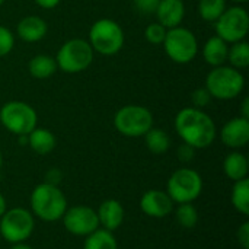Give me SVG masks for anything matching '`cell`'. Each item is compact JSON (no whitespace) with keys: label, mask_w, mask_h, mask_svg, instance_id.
Listing matches in <instances>:
<instances>
[{"label":"cell","mask_w":249,"mask_h":249,"mask_svg":"<svg viewBox=\"0 0 249 249\" xmlns=\"http://www.w3.org/2000/svg\"><path fill=\"white\" fill-rule=\"evenodd\" d=\"M191 101H193V105L194 108H198V109H203L206 108L210 101H212V95L209 93V90L206 88H198L193 92L191 95Z\"/></svg>","instance_id":"obj_30"},{"label":"cell","mask_w":249,"mask_h":249,"mask_svg":"<svg viewBox=\"0 0 249 249\" xmlns=\"http://www.w3.org/2000/svg\"><path fill=\"white\" fill-rule=\"evenodd\" d=\"M114 127L125 137H143L153 127V115L146 107L125 105L115 112Z\"/></svg>","instance_id":"obj_9"},{"label":"cell","mask_w":249,"mask_h":249,"mask_svg":"<svg viewBox=\"0 0 249 249\" xmlns=\"http://www.w3.org/2000/svg\"><path fill=\"white\" fill-rule=\"evenodd\" d=\"M47 31H48L47 22L42 18L35 16V15L25 16L23 19H20V22L18 23V28H16L18 36L25 42L41 41L47 35Z\"/></svg>","instance_id":"obj_17"},{"label":"cell","mask_w":249,"mask_h":249,"mask_svg":"<svg viewBox=\"0 0 249 249\" xmlns=\"http://www.w3.org/2000/svg\"><path fill=\"white\" fill-rule=\"evenodd\" d=\"M35 229V217L25 207L7 209L0 217V236L9 244L26 242Z\"/></svg>","instance_id":"obj_6"},{"label":"cell","mask_w":249,"mask_h":249,"mask_svg":"<svg viewBox=\"0 0 249 249\" xmlns=\"http://www.w3.org/2000/svg\"><path fill=\"white\" fill-rule=\"evenodd\" d=\"M216 35L228 44L244 41L249 31V15L242 6L226 9L214 22Z\"/></svg>","instance_id":"obj_11"},{"label":"cell","mask_w":249,"mask_h":249,"mask_svg":"<svg viewBox=\"0 0 249 249\" xmlns=\"http://www.w3.org/2000/svg\"><path fill=\"white\" fill-rule=\"evenodd\" d=\"M83 249H118V242L114 236V232L98 228L95 232L86 236Z\"/></svg>","instance_id":"obj_23"},{"label":"cell","mask_w":249,"mask_h":249,"mask_svg":"<svg viewBox=\"0 0 249 249\" xmlns=\"http://www.w3.org/2000/svg\"><path fill=\"white\" fill-rule=\"evenodd\" d=\"M231 203L233 209L242 216L249 214V179L235 181L231 193Z\"/></svg>","instance_id":"obj_22"},{"label":"cell","mask_w":249,"mask_h":249,"mask_svg":"<svg viewBox=\"0 0 249 249\" xmlns=\"http://www.w3.org/2000/svg\"><path fill=\"white\" fill-rule=\"evenodd\" d=\"M1 166H3V155H1V150H0V171H1Z\"/></svg>","instance_id":"obj_39"},{"label":"cell","mask_w":249,"mask_h":249,"mask_svg":"<svg viewBox=\"0 0 249 249\" xmlns=\"http://www.w3.org/2000/svg\"><path fill=\"white\" fill-rule=\"evenodd\" d=\"M226 10V0H200L198 15L207 22H216Z\"/></svg>","instance_id":"obj_27"},{"label":"cell","mask_w":249,"mask_h":249,"mask_svg":"<svg viewBox=\"0 0 249 249\" xmlns=\"http://www.w3.org/2000/svg\"><path fill=\"white\" fill-rule=\"evenodd\" d=\"M220 140L229 149H242L249 142V120L235 117L229 120L220 130Z\"/></svg>","instance_id":"obj_14"},{"label":"cell","mask_w":249,"mask_h":249,"mask_svg":"<svg viewBox=\"0 0 249 249\" xmlns=\"http://www.w3.org/2000/svg\"><path fill=\"white\" fill-rule=\"evenodd\" d=\"M36 123V111L23 101H10L0 108V124L15 136H28Z\"/></svg>","instance_id":"obj_7"},{"label":"cell","mask_w":249,"mask_h":249,"mask_svg":"<svg viewBox=\"0 0 249 249\" xmlns=\"http://www.w3.org/2000/svg\"><path fill=\"white\" fill-rule=\"evenodd\" d=\"M3 3H4V0H0V6H1Z\"/></svg>","instance_id":"obj_41"},{"label":"cell","mask_w":249,"mask_h":249,"mask_svg":"<svg viewBox=\"0 0 249 249\" xmlns=\"http://www.w3.org/2000/svg\"><path fill=\"white\" fill-rule=\"evenodd\" d=\"M158 22L166 29L181 25L185 16V6L182 0H160L155 12Z\"/></svg>","instance_id":"obj_16"},{"label":"cell","mask_w":249,"mask_h":249,"mask_svg":"<svg viewBox=\"0 0 249 249\" xmlns=\"http://www.w3.org/2000/svg\"><path fill=\"white\" fill-rule=\"evenodd\" d=\"M88 42L95 53L102 55H115L124 45V31L120 23L112 19H98L90 26Z\"/></svg>","instance_id":"obj_4"},{"label":"cell","mask_w":249,"mask_h":249,"mask_svg":"<svg viewBox=\"0 0 249 249\" xmlns=\"http://www.w3.org/2000/svg\"><path fill=\"white\" fill-rule=\"evenodd\" d=\"M177 156H178V159H179L181 162L188 163V162H191V160L194 159V156H196V149L191 147V146L187 144V143H182V144L178 147V150H177Z\"/></svg>","instance_id":"obj_32"},{"label":"cell","mask_w":249,"mask_h":249,"mask_svg":"<svg viewBox=\"0 0 249 249\" xmlns=\"http://www.w3.org/2000/svg\"><path fill=\"white\" fill-rule=\"evenodd\" d=\"M223 172L233 182L248 178V158L238 150L231 152L223 160Z\"/></svg>","instance_id":"obj_19"},{"label":"cell","mask_w":249,"mask_h":249,"mask_svg":"<svg viewBox=\"0 0 249 249\" xmlns=\"http://www.w3.org/2000/svg\"><path fill=\"white\" fill-rule=\"evenodd\" d=\"M175 212V220L177 223L184 229H194L198 223V210L193 203H184L178 204Z\"/></svg>","instance_id":"obj_25"},{"label":"cell","mask_w":249,"mask_h":249,"mask_svg":"<svg viewBox=\"0 0 249 249\" xmlns=\"http://www.w3.org/2000/svg\"><path fill=\"white\" fill-rule=\"evenodd\" d=\"M231 1H233V3H247L248 0H231Z\"/></svg>","instance_id":"obj_40"},{"label":"cell","mask_w":249,"mask_h":249,"mask_svg":"<svg viewBox=\"0 0 249 249\" xmlns=\"http://www.w3.org/2000/svg\"><path fill=\"white\" fill-rule=\"evenodd\" d=\"M57 61L54 57L47 54H38L28 63V70L35 79H48L57 71Z\"/></svg>","instance_id":"obj_21"},{"label":"cell","mask_w":249,"mask_h":249,"mask_svg":"<svg viewBox=\"0 0 249 249\" xmlns=\"http://www.w3.org/2000/svg\"><path fill=\"white\" fill-rule=\"evenodd\" d=\"M10 249H34L31 245H28L26 242H19V244H12Z\"/></svg>","instance_id":"obj_38"},{"label":"cell","mask_w":249,"mask_h":249,"mask_svg":"<svg viewBox=\"0 0 249 249\" xmlns=\"http://www.w3.org/2000/svg\"><path fill=\"white\" fill-rule=\"evenodd\" d=\"M143 137H144L147 149L153 155H163L171 147V139H169L168 133L162 128L152 127Z\"/></svg>","instance_id":"obj_24"},{"label":"cell","mask_w":249,"mask_h":249,"mask_svg":"<svg viewBox=\"0 0 249 249\" xmlns=\"http://www.w3.org/2000/svg\"><path fill=\"white\" fill-rule=\"evenodd\" d=\"M166 32H168V29H166L163 25H160V23L158 22V23H150V25L144 29V36H146V39H147L150 44H153V45H160V44L163 42L165 36H166Z\"/></svg>","instance_id":"obj_28"},{"label":"cell","mask_w":249,"mask_h":249,"mask_svg":"<svg viewBox=\"0 0 249 249\" xmlns=\"http://www.w3.org/2000/svg\"><path fill=\"white\" fill-rule=\"evenodd\" d=\"M13 47H15L13 32L9 28L0 25V57L7 55L13 50Z\"/></svg>","instance_id":"obj_29"},{"label":"cell","mask_w":249,"mask_h":249,"mask_svg":"<svg viewBox=\"0 0 249 249\" xmlns=\"http://www.w3.org/2000/svg\"><path fill=\"white\" fill-rule=\"evenodd\" d=\"M174 125L181 140L196 150L207 149L213 144L217 136L213 118L203 109L194 107L181 109L175 117Z\"/></svg>","instance_id":"obj_1"},{"label":"cell","mask_w":249,"mask_h":249,"mask_svg":"<svg viewBox=\"0 0 249 249\" xmlns=\"http://www.w3.org/2000/svg\"><path fill=\"white\" fill-rule=\"evenodd\" d=\"M96 214L99 220V228L109 232H115L117 229H120L125 217V212L121 201L115 198H108L102 201L96 210Z\"/></svg>","instance_id":"obj_15"},{"label":"cell","mask_w":249,"mask_h":249,"mask_svg":"<svg viewBox=\"0 0 249 249\" xmlns=\"http://www.w3.org/2000/svg\"><path fill=\"white\" fill-rule=\"evenodd\" d=\"M166 55L178 64L191 63L198 53V42L193 31L184 26L171 28L162 42Z\"/></svg>","instance_id":"obj_10"},{"label":"cell","mask_w":249,"mask_h":249,"mask_svg":"<svg viewBox=\"0 0 249 249\" xmlns=\"http://www.w3.org/2000/svg\"><path fill=\"white\" fill-rule=\"evenodd\" d=\"M7 210V201H6V198H4V196L0 193V217L4 214V212Z\"/></svg>","instance_id":"obj_37"},{"label":"cell","mask_w":249,"mask_h":249,"mask_svg":"<svg viewBox=\"0 0 249 249\" xmlns=\"http://www.w3.org/2000/svg\"><path fill=\"white\" fill-rule=\"evenodd\" d=\"M57 140L55 136L42 127H35L28 134V146L36 153V155H48L55 149Z\"/></svg>","instance_id":"obj_20"},{"label":"cell","mask_w":249,"mask_h":249,"mask_svg":"<svg viewBox=\"0 0 249 249\" xmlns=\"http://www.w3.org/2000/svg\"><path fill=\"white\" fill-rule=\"evenodd\" d=\"M204 88L209 90L212 98L229 101L242 93L245 88V77L238 69L223 64L213 67L206 77Z\"/></svg>","instance_id":"obj_3"},{"label":"cell","mask_w":249,"mask_h":249,"mask_svg":"<svg viewBox=\"0 0 249 249\" xmlns=\"http://www.w3.org/2000/svg\"><path fill=\"white\" fill-rule=\"evenodd\" d=\"M29 204L34 217L47 223L61 220L69 207L63 190L58 185H51L47 182H41L32 190Z\"/></svg>","instance_id":"obj_2"},{"label":"cell","mask_w":249,"mask_h":249,"mask_svg":"<svg viewBox=\"0 0 249 249\" xmlns=\"http://www.w3.org/2000/svg\"><path fill=\"white\" fill-rule=\"evenodd\" d=\"M238 244L242 249H249V222H244L236 232Z\"/></svg>","instance_id":"obj_33"},{"label":"cell","mask_w":249,"mask_h":249,"mask_svg":"<svg viewBox=\"0 0 249 249\" xmlns=\"http://www.w3.org/2000/svg\"><path fill=\"white\" fill-rule=\"evenodd\" d=\"M159 1L160 0H133L136 9L144 15H153L158 9Z\"/></svg>","instance_id":"obj_31"},{"label":"cell","mask_w":249,"mask_h":249,"mask_svg":"<svg viewBox=\"0 0 249 249\" xmlns=\"http://www.w3.org/2000/svg\"><path fill=\"white\" fill-rule=\"evenodd\" d=\"M61 222L69 233L83 238H86L99 228L96 210L83 204L67 207L66 213L61 217Z\"/></svg>","instance_id":"obj_12"},{"label":"cell","mask_w":249,"mask_h":249,"mask_svg":"<svg viewBox=\"0 0 249 249\" xmlns=\"http://www.w3.org/2000/svg\"><path fill=\"white\" fill-rule=\"evenodd\" d=\"M60 1L61 0H35V3L42 9H54L60 4Z\"/></svg>","instance_id":"obj_35"},{"label":"cell","mask_w":249,"mask_h":249,"mask_svg":"<svg viewBox=\"0 0 249 249\" xmlns=\"http://www.w3.org/2000/svg\"><path fill=\"white\" fill-rule=\"evenodd\" d=\"M139 206L140 210L152 219H163L169 216L175 209V203L172 201V198L168 196L166 191L162 190L146 191L140 197Z\"/></svg>","instance_id":"obj_13"},{"label":"cell","mask_w":249,"mask_h":249,"mask_svg":"<svg viewBox=\"0 0 249 249\" xmlns=\"http://www.w3.org/2000/svg\"><path fill=\"white\" fill-rule=\"evenodd\" d=\"M228 51L229 45L226 41H223L220 36L214 35L207 39V42L203 47V57L207 64L212 67H219L223 66L228 60Z\"/></svg>","instance_id":"obj_18"},{"label":"cell","mask_w":249,"mask_h":249,"mask_svg":"<svg viewBox=\"0 0 249 249\" xmlns=\"http://www.w3.org/2000/svg\"><path fill=\"white\" fill-rule=\"evenodd\" d=\"M241 117H244V118H248L249 120V99L248 98H245L244 99V102H242V115Z\"/></svg>","instance_id":"obj_36"},{"label":"cell","mask_w":249,"mask_h":249,"mask_svg":"<svg viewBox=\"0 0 249 249\" xmlns=\"http://www.w3.org/2000/svg\"><path fill=\"white\" fill-rule=\"evenodd\" d=\"M166 193L175 204L194 203L203 193V178L196 169L179 168L169 177Z\"/></svg>","instance_id":"obj_5"},{"label":"cell","mask_w":249,"mask_h":249,"mask_svg":"<svg viewBox=\"0 0 249 249\" xmlns=\"http://www.w3.org/2000/svg\"><path fill=\"white\" fill-rule=\"evenodd\" d=\"M228 60L231 61L232 67L241 70L247 69L249 66V44L247 41L233 42L228 51Z\"/></svg>","instance_id":"obj_26"},{"label":"cell","mask_w":249,"mask_h":249,"mask_svg":"<svg viewBox=\"0 0 249 249\" xmlns=\"http://www.w3.org/2000/svg\"><path fill=\"white\" fill-rule=\"evenodd\" d=\"M95 51L90 44L82 38H73L64 42L55 57L57 67L64 73L74 74L86 70L93 61Z\"/></svg>","instance_id":"obj_8"},{"label":"cell","mask_w":249,"mask_h":249,"mask_svg":"<svg viewBox=\"0 0 249 249\" xmlns=\"http://www.w3.org/2000/svg\"><path fill=\"white\" fill-rule=\"evenodd\" d=\"M61 179H63L61 171L57 169V168H51V169L47 171V174H45V181H44V182L51 184V185H58V184L61 182Z\"/></svg>","instance_id":"obj_34"}]
</instances>
